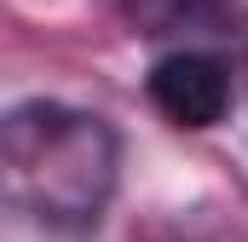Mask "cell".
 <instances>
[{
    "instance_id": "1",
    "label": "cell",
    "mask_w": 248,
    "mask_h": 242,
    "mask_svg": "<svg viewBox=\"0 0 248 242\" xmlns=\"http://www.w3.org/2000/svg\"><path fill=\"white\" fill-rule=\"evenodd\" d=\"M116 190L110 127L69 104H23L0 116V196L52 225L87 231Z\"/></svg>"
},
{
    "instance_id": "2",
    "label": "cell",
    "mask_w": 248,
    "mask_h": 242,
    "mask_svg": "<svg viewBox=\"0 0 248 242\" xmlns=\"http://www.w3.org/2000/svg\"><path fill=\"white\" fill-rule=\"evenodd\" d=\"M150 104L173 127H214L231 110V69L214 52H168L150 69Z\"/></svg>"
}]
</instances>
